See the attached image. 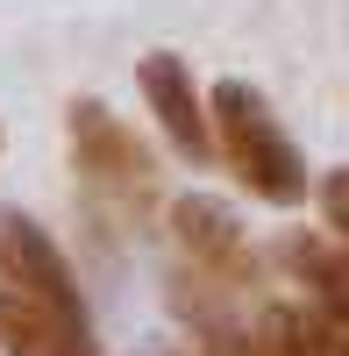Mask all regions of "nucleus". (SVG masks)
<instances>
[{"label": "nucleus", "mask_w": 349, "mask_h": 356, "mask_svg": "<svg viewBox=\"0 0 349 356\" xmlns=\"http://www.w3.org/2000/svg\"><path fill=\"white\" fill-rule=\"evenodd\" d=\"M207 114H214V150H221V164L236 171L264 207H300L314 193V171L300 157V143L278 129L271 100L257 93L250 79H214Z\"/></svg>", "instance_id": "obj_1"}, {"label": "nucleus", "mask_w": 349, "mask_h": 356, "mask_svg": "<svg viewBox=\"0 0 349 356\" xmlns=\"http://www.w3.org/2000/svg\"><path fill=\"white\" fill-rule=\"evenodd\" d=\"M65 136H72V164L86 178V193H100L114 207H150L157 200V157L107 100H72L65 107Z\"/></svg>", "instance_id": "obj_2"}, {"label": "nucleus", "mask_w": 349, "mask_h": 356, "mask_svg": "<svg viewBox=\"0 0 349 356\" xmlns=\"http://www.w3.org/2000/svg\"><path fill=\"white\" fill-rule=\"evenodd\" d=\"M171 243H179L186 271L214 278L228 292H243L257 278V257H250V235L236 221V207L214 200V193H179V200H171Z\"/></svg>", "instance_id": "obj_3"}, {"label": "nucleus", "mask_w": 349, "mask_h": 356, "mask_svg": "<svg viewBox=\"0 0 349 356\" xmlns=\"http://www.w3.org/2000/svg\"><path fill=\"white\" fill-rule=\"evenodd\" d=\"M0 278L22 285V292H36L43 307H57L65 321H79V328H93L86 285H79V271H72V257L50 243L43 221H29V214H0Z\"/></svg>", "instance_id": "obj_4"}, {"label": "nucleus", "mask_w": 349, "mask_h": 356, "mask_svg": "<svg viewBox=\"0 0 349 356\" xmlns=\"http://www.w3.org/2000/svg\"><path fill=\"white\" fill-rule=\"evenodd\" d=\"M136 86H143V107L157 114L164 143H171L186 164H214V157H221V150H214V114H207L200 79H193V65H186L179 50H150V57L136 65Z\"/></svg>", "instance_id": "obj_5"}, {"label": "nucleus", "mask_w": 349, "mask_h": 356, "mask_svg": "<svg viewBox=\"0 0 349 356\" xmlns=\"http://www.w3.org/2000/svg\"><path fill=\"white\" fill-rule=\"evenodd\" d=\"M0 356H93V328L0 278Z\"/></svg>", "instance_id": "obj_6"}, {"label": "nucleus", "mask_w": 349, "mask_h": 356, "mask_svg": "<svg viewBox=\"0 0 349 356\" xmlns=\"http://www.w3.org/2000/svg\"><path fill=\"white\" fill-rule=\"evenodd\" d=\"M278 264L293 271V285H307V300L321 307V314H335V321H349V243L342 235H285L278 243Z\"/></svg>", "instance_id": "obj_7"}, {"label": "nucleus", "mask_w": 349, "mask_h": 356, "mask_svg": "<svg viewBox=\"0 0 349 356\" xmlns=\"http://www.w3.org/2000/svg\"><path fill=\"white\" fill-rule=\"evenodd\" d=\"M186 328H193V356H271L264 328H257V321H236L228 307H214V314H193Z\"/></svg>", "instance_id": "obj_8"}, {"label": "nucleus", "mask_w": 349, "mask_h": 356, "mask_svg": "<svg viewBox=\"0 0 349 356\" xmlns=\"http://www.w3.org/2000/svg\"><path fill=\"white\" fill-rule=\"evenodd\" d=\"M314 200H321V221H328V235H342V243H349V164L321 171V186H314Z\"/></svg>", "instance_id": "obj_9"}, {"label": "nucleus", "mask_w": 349, "mask_h": 356, "mask_svg": "<svg viewBox=\"0 0 349 356\" xmlns=\"http://www.w3.org/2000/svg\"><path fill=\"white\" fill-rule=\"evenodd\" d=\"M150 356H193V349H150Z\"/></svg>", "instance_id": "obj_10"}]
</instances>
